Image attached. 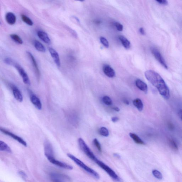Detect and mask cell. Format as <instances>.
<instances>
[{
    "label": "cell",
    "mask_w": 182,
    "mask_h": 182,
    "mask_svg": "<svg viewBox=\"0 0 182 182\" xmlns=\"http://www.w3.org/2000/svg\"><path fill=\"white\" fill-rule=\"evenodd\" d=\"M145 76L147 80L157 89L164 98L169 99L170 97L169 88L159 74L154 71L148 70L145 72Z\"/></svg>",
    "instance_id": "6da1fadb"
},
{
    "label": "cell",
    "mask_w": 182,
    "mask_h": 182,
    "mask_svg": "<svg viewBox=\"0 0 182 182\" xmlns=\"http://www.w3.org/2000/svg\"><path fill=\"white\" fill-rule=\"evenodd\" d=\"M4 62L5 64L14 67L18 71L24 83L28 85H30L31 83H30L29 77L25 70L19 64L12 58L9 57L5 58L4 60Z\"/></svg>",
    "instance_id": "7a4b0ae2"
},
{
    "label": "cell",
    "mask_w": 182,
    "mask_h": 182,
    "mask_svg": "<svg viewBox=\"0 0 182 182\" xmlns=\"http://www.w3.org/2000/svg\"><path fill=\"white\" fill-rule=\"evenodd\" d=\"M67 155L68 157H69L70 159H71L77 165L80 166L83 169L87 172L92 175L97 179H99L100 175L98 173H97L96 171L94 170L93 169L91 168L90 167H88L86 165L80 160L74 156L70 154H68Z\"/></svg>",
    "instance_id": "3957f363"
},
{
    "label": "cell",
    "mask_w": 182,
    "mask_h": 182,
    "mask_svg": "<svg viewBox=\"0 0 182 182\" xmlns=\"http://www.w3.org/2000/svg\"><path fill=\"white\" fill-rule=\"evenodd\" d=\"M96 163L110 176L114 182H123V180L119 177L113 170L103 162L98 159Z\"/></svg>",
    "instance_id": "277c9868"
},
{
    "label": "cell",
    "mask_w": 182,
    "mask_h": 182,
    "mask_svg": "<svg viewBox=\"0 0 182 182\" xmlns=\"http://www.w3.org/2000/svg\"><path fill=\"white\" fill-rule=\"evenodd\" d=\"M78 144L81 150L87 156L95 163L98 160L96 156L90 150L89 148L86 144L83 139L82 138H79L78 140Z\"/></svg>",
    "instance_id": "5b68a950"
},
{
    "label": "cell",
    "mask_w": 182,
    "mask_h": 182,
    "mask_svg": "<svg viewBox=\"0 0 182 182\" xmlns=\"http://www.w3.org/2000/svg\"><path fill=\"white\" fill-rule=\"evenodd\" d=\"M151 53L153 54L155 58L164 67L167 69L168 66L165 60L162 56L159 50L155 48H151Z\"/></svg>",
    "instance_id": "8992f818"
},
{
    "label": "cell",
    "mask_w": 182,
    "mask_h": 182,
    "mask_svg": "<svg viewBox=\"0 0 182 182\" xmlns=\"http://www.w3.org/2000/svg\"><path fill=\"white\" fill-rule=\"evenodd\" d=\"M50 177L52 182H66L70 180L67 176L58 173H51Z\"/></svg>",
    "instance_id": "52a82bcc"
},
{
    "label": "cell",
    "mask_w": 182,
    "mask_h": 182,
    "mask_svg": "<svg viewBox=\"0 0 182 182\" xmlns=\"http://www.w3.org/2000/svg\"><path fill=\"white\" fill-rule=\"evenodd\" d=\"M44 152L45 156L48 160L54 158L53 148L48 141H46L44 143Z\"/></svg>",
    "instance_id": "ba28073f"
},
{
    "label": "cell",
    "mask_w": 182,
    "mask_h": 182,
    "mask_svg": "<svg viewBox=\"0 0 182 182\" xmlns=\"http://www.w3.org/2000/svg\"><path fill=\"white\" fill-rule=\"evenodd\" d=\"M0 130L1 132H2L5 135H8V136L12 137V138L15 139L16 141H17L21 145H24L25 147H27V142L22 139L21 137L18 136V135L13 134V133L10 132L6 130L5 129L1 128Z\"/></svg>",
    "instance_id": "9c48e42d"
},
{
    "label": "cell",
    "mask_w": 182,
    "mask_h": 182,
    "mask_svg": "<svg viewBox=\"0 0 182 182\" xmlns=\"http://www.w3.org/2000/svg\"><path fill=\"white\" fill-rule=\"evenodd\" d=\"M48 50L56 65L58 68H60L61 65V63H60L59 54L52 47H48Z\"/></svg>",
    "instance_id": "30bf717a"
},
{
    "label": "cell",
    "mask_w": 182,
    "mask_h": 182,
    "mask_svg": "<svg viewBox=\"0 0 182 182\" xmlns=\"http://www.w3.org/2000/svg\"><path fill=\"white\" fill-rule=\"evenodd\" d=\"M30 99L32 104L38 110H41L42 105L41 101L39 98L35 94L32 93L30 95Z\"/></svg>",
    "instance_id": "8fae6325"
},
{
    "label": "cell",
    "mask_w": 182,
    "mask_h": 182,
    "mask_svg": "<svg viewBox=\"0 0 182 182\" xmlns=\"http://www.w3.org/2000/svg\"><path fill=\"white\" fill-rule=\"evenodd\" d=\"M49 161L50 163L53 164L57 166L58 167L63 168L64 169L68 170H72L73 169V167L72 166L67 164L66 163L62 162L61 161L56 160L55 158L50 159Z\"/></svg>",
    "instance_id": "7c38bea8"
},
{
    "label": "cell",
    "mask_w": 182,
    "mask_h": 182,
    "mask_svg": "<svg viewBox=\"0 0 182 182\" xmlns=\"http://www.w3.org/2000/svg\"><path fill=\"white\" fill-rule=\"evenodd\" d=\"M37 35L38 37L44 43L47 44H50V39L46 32L42 30H38L37 32Z\"/></svg>",
    "instance_id": "4fadbf2b"
},
{
    "label": "cell",
    "mask_w": 182,
    "mask_h": 182,
    "mask_svg": "<svg viewBox=\"0 0 182 182\" xmlns=\"http://www.w3.org/2000/svg\"><path fill=\"white\" fill-rule=\"evenodd\" d=\"M12 88L13 96L16 100L20 102H23V97L19 89L14 85L12 86Z\"/></svg>",
    "instance_id": "5bb4252c"
},
{
    "label": "cell",
    "mask_w": 182,
    "mask_h": 182,
    "mask_svg": "<svg viewBox=\"0 0 182 182\" xmlns=\"http://www.w3.org/2000/svg\"><path fill=\"white\" fill-rule=\"evenodd\" d=\"M103 72L109 78H113L115 76V72L113 69L108 65H104L103 67Z\"/></svg>",
    "instance_id": "9a60e30c"
},
{
    "label": "cell",
    "mask_w": 182,
    "mask_h": 182,
    "mask_svg": "<svg viewBox=\"0 0 182 182\" xmlns=\"http://www.w3.org/2000/svg\"><path fill=\"white\" fill-rule=\"evenodd\" d=\"M27 54L28 56H29V57L31 60L32 62V63L33 65V67L35 69L36 73L37 74L38 76L39 77L40 76V73L39 68H38V66L37 62L35 59V57L29 51L27 52Z\"/></svg>",
    "instance_id": "2e32d148"
},
{
    "label": "cell",
    "mask_w": 182,
    "mask_h": 182,
    "mask_svg": "<svg viewBox=\"0 0 182 182\" xmlns=\"http://www.w3.org/2000/svg\"><path fill=\"white\" fill-rule=\"evenodd\" d=\"M5 19L8 24L13 25L15 23L17 18L15 14L11 12H8L6 15Z\"/></svg>",
    "instance_id": "e0dca14e"
},
{
    "label": "cell",
    "mask_w": 182,
    "mask_h": 182,
    "mask_svg": "<svg viewBox=\"0 0 182 182\" xmlns=\"http://www.w3.org/2000/svg\"><path fill=\"white\" fill-rule=\"evenodd\" d=\"M135 83V85L139 89L145 93H147L148 88V86L146 83H145L143 81L139 79L136 80Z\"/></svg>",
    "instance_id": "ac0fdd59"
},
{
    "label": "cell",
    "mask_w": 182,
    "mask_h": 182,
    "mask_svg": "<svg viewBox=\"0 0 182 182\" xmlns=\"http://www.w3.org/2000/svg\"><path fill=\"white\" fill-rule=\"evenodd\" d=\"M119 39L121 42V43L122 44L123 46H124L125 48L128 49L130 48V42L124 36H119Z\"/></svg>",
    "instance_id": "d6986e66"
},
{
    "label": "cell",
    "mask_w": 182,
    "mask_h": 182,
    "mask_svg": "<svg viewBox=\"0 0 182 182\" xmlns=\"http://www.w3.org/2000/svg\"><path fill=\"white\" fill-rule=\"evenodd\" d=\"M129 136H130L133 140L134 141L135 143L137 144L141 145H145V143L135 133H130L129 134Z\"/></svg>",
    "instance_id": "ffe728a7"
},
{
    "label": "cell",
    "mask_w": 182,
    "mask_h": 182,
    "mask_svg": "<svg viewBox=\"0 0 182 182\" xmlns=\"http://www.w3.org/2000/svg\"><path fill=\"white\" fill-rule=\"evenodd\" d=\"M34 44L36 49L38 51L42 52H45V48L41 42L37 40H35L34 41Z\"/></svg>",
    "instance_id": "44dd1931"
},
{
    "label": "cell",
    "mask_w": 182,
    "mask_h": 182,
    "mask_svg": "<svg viewBox=\"0 0 182 182\" xmlns=\"http://www.w3.org/2000/svg\"><path fill=\"white\" fill-rule=\"evenodd\" d=\"M134 106L136 107L139 112H141L143 110V104L142 101L140 99L137 98L135 99L133 101Z\"/></svg>",
    "instance_id": "7402d4cb"
},
{
    "label": "cell",
    "mask_w": 182,
    "mask_h": 182,
    "mask_svg": "<svg viewBox=\"0 0 182 182\" xmlns=\"http://www.w3.org/2000/svg\"><path fill=\"white\" fill-rule=\"evenodd\" d=\"M0 151L11 153V150L10 147L2 141H0Z\"/></svg>",
    "instance_id": "603a6c76"
},
{
    "label": "cell",
    "mask_w": 182,
    "mask_h": 182,
    "mask_svg": "<svg viewBox=\"0 0 182 182\" xmlns=\"http://www.w3.org/2000/svg\"><path fill=\"white\" fill-rule=\"evenodd\" d=\"M10 37L11 39L17 44H23V41L21 38L19 36L15 34H12L10 35Z\"/></svg>",
    "instance_id": "cb8c5ba5"
},
{
    "label": "cell",
    "mask_w": 182,
    "mask_h": 182,
    "mask_svg": "<svg viewBox=\"0 0 182 182\" xmlns=\"http://www.w3.org/2000/svg\"><path fill=\"white\" fill-rule=\"evenodd\" d=\"M21 18L24 23L28 24L30 26H32L33 25V22L30 18L28 17L27 16L22 14L21 15Z\"/></svg>",
    "instance_id": "d4e9b609"
},
{
    "label": "cell",
    "mask_w": 182,
    "mask_h": 182,
    "mask_svg": "<svg viewBox=\"0 0 182 182\" xmlns=\"http://www.w3.org/2000/svg\"><path fill=\"white\" fill-rule=\"evenodd\" d=\"M99 133L103 136L107 137L109 135V132L108 129L105 127H101L99 130Z\"/></svg>",
    "instance_id": "484cf974"
},
{
    "label": "cell",
    "mask_w": 182,
    "mask_h": 182,
    "mask_svg": "<svg viewBox=\"0 0 182 182\" xmlns=\"http://www.w3.org/2000/svg\"><path fill=\"white\" fill-rule=\"evenodd\" d=\"M169 143V146L174 151H177L178 150V147L177 143L173 139H170Z\"/></svg>",
    "instance_id": "4316f807"
},
{
    "label": "cell",
    "mask_w": 182,
    "mask_h": 182,
    "mask_svg": "<svg viewBox=\"0 0 182 182\" xmlns=\"http://www.w3.org/2000/svg\"><path fill=\"white\" fill-rule=\"evenodd\" d=\"M102 101L107 106H111L112 104V101L110 97L108 96H105L103 97Z\"/></svg>",
    "instance_id": "83f0119b"
},
{
    "label": "cell",
    "mask_w": 182,
    "mask_h": 182,
    "mask_svg": "<svg viewBox=\"0 0 182 182\" xmlns=\"http://www.w3.org/2000/svg\"><path fill=\"white\" fill-rule=\"evenodd\" d=\"M152 174L154 177L157 179L161 180L163 179V175L161 173L157 170H153L152 171Z\"/></svg>",
    "instance_id": "f1b7e54d"
},
{
    "label": "cell",
    "mask_w": 182,
    "mask_h": 182,
    "mask_svg": "<svg viewBox=\"0 0 182 182\" xmlns=\"http://www.w3.org/2000/svg\"><path fill=\"white\" fill-rule=\"evenodd\" d=\"M93 142L95 146L96 147L99 151H100V152H102V147H101L100 144L98 139L96 138L94 139Z\"/></svg>",
    "instance_id": "f546056e"
},
{
    "label": "cell",
    "mask_w": 182,
    "mask_h": 182,
    "mask_svg": "<svg viewBox=\"0 0 182 182\" xmlns=\"http://www.w3.org/2000/svg\"><path fill=\"white\" fill-rule=\"evenodd\" d=\"M100 41L101 43L104 45L105 47L108 48L109 47V43L108 40L104 37H101L100 38Z\"/></svg>",
    "instance_id": "4dcf8cb0"
},
{
    "label": "cell",
    "mask_w": 182,
    "mask_h": 182,
    "mask_svg": "<svg viewBox=\"0 0 182 182\" xmlns=\"http://www.w3.org/2000/svg\"><path fill=\"white\" fill-rule=\"evenodd\" d=\"M115 27H116L117 30L119 31H122L123 30V26L120 23L118 22H115L114 24Z\"/></svg>",
    "instance_id": "1f68e13d"
},
{
    "label": "cell",
    "mask_w": 182,
    "mask_h": 182,
    "mask_svg": "<svg viewBox=\"0 0 182 182\" xmlns=\"http://www.w3.org/2000/svg\"><path fill=\"white\" fill-rule=\"evenodd\" d=\"M156 2L161 5H167L168 4L167 1L166 0H158V1H156Z\"/></svg>",
    "instance_id": "d6a6232c"
},
{
    "label": "cell",
    "mask_w": 182,
    "mask_h": 182,
    "mask_svg": "<svg viewBox=\"0 0 182 182\" xmlns=\"http://www.w3.org/2000/svg\"><path fill=\"white\" fill-rule=\"evenodd\" d=\"M19 174L23 178H26L27 177L26 174L23 171H20L19 172Z\"/></svg>",
    "instance_id": "836d02e7"
},
{
    "label": "cell",
    "mask_w": 182,
    "mask_h": 182,
    "mask_svg": "<svg viewBox=\"0 0 182 182\" xmlns=\"http://www.w3.org/2000/svg\"><path fill=\"white\" fill-rule=\"evenodd\" d=\"M119 120V118L118 117H112V120L113 122H116L118 121Z\"/></svg>",
    "instance_id": "e575fe53"
},
{
    "label": "cell",
    "mask_w": 182,
    "mask_h": 182,
    "mask_svg": "<svg viewBox=\"0 0 182 182\" xmlns=\"http://www.w3.org/2000/svg\"><path fill=\"white\" fill-rule=\"evenodd\" d=\"M139 32L142 35H145V30L143 28H141L139 29Z\"/></svg>",
    "instance_id": "d590c367"
},
{
    "label": "cell",
    "mask_w": 182,
    "mask_h": 182,
    "mask_svg": "<svg viewBox=\"0 0 182 182\" xmlns=\"http://www.w3.org/2000/svg\"><path fill=\"white\" fill-rule=\"evenodd\" d=\"M178 114L181 120H182V110L180 109L178 112Z\"/></svg>",
    "instance_id": "8d00e7d4"
},
{
    "label": "cell",
    "mask_w": 182,
    "mask_h": 182,
    "mask_svg": "<svg viewBox=\"0 0 182 182\" xmlns=\"http://www.w3.org/2000/svg\"><path fill=\"white\" fill-rule=\"evenodd\" d=\"M112 109H114V110L115 111H116V112H120V109H119V108L118 107H114V108H113Z\"/></svg>",
    "instance_id": "74e56055"
},
{
    "label": "cell",
    "mask_w": 182,
    "mask_h": 182,
    "mask_svg": "<svg viewBox=\"0 0 182 182\" xmlns=\"http://www.w3.org/2000/svg\"><path fill=\"white\" fill-rule=\"evenodd\" d=\"M114 156L115 157H116L117 158H120V155H119L118 154H117V153H114Z\"/></svg>",
    "instance_id": "f35d334b"
},
{
    "label": "cell",
    "mask_w": 182,
    "mask_h": 182,
    "mask_svg": "<svg viewBox=\"0 0 182 182\" xmlns=\"http://www.w3.org/2000/svg\"><path fill=\"white\" fill-rule=\"evenodd\" d=\"M124 102L125 103V104L127 105H129V101L126 99L124 100Z\"/></svg>",
    "instance_id": "ab89813d"
}]
</instances>
